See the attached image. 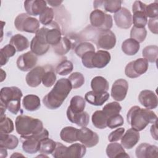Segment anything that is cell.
Masks as SVG:
<instances>
[{"instance_id":"9","label":"cell","mask_w":158,"mask_h":158,"mask_svg":"<svg viewBox=\"0 0 158 158\" xmlns=\"http://www.w3.org/2000/svg\"><path fill=\"white\" fill-rule=\"evenodd\" d=\"M98 49L109 50L112 49L116 44L115 34L109 30H99L94 40Z\"/></svg>"},{"instance_id":"22","label":"cell","mask_w":158,"mask_h":158,"mask_svg":"<svg viewBox=\"0 0 158 158\" xmlns=\"http://www.w3.org/2000/svg\"><path fill=\"white\" fill-rule=\"evenodd\" d=\"M139 131L133 128H130L123 134L121 139V144L123 148L130 149L133 148L139 140Z\"/></svg>"},{"instance_id":"33","label":"cell","mask_w":158,"mask_h":158,"mask_svg":"<svg viewBox=\"0 0 158 158\" xmlns=\"http://www.w3.org/2000/svg\"><path fill=\"white\" fill-rule=\"evenodd\" d=\"M91 87L93 91L102 93L107 91L109 85L105 78L101 76H96L92 79L91 81Z\"/></svg>"},{"instance_id":"12","label":"cell","mask_w":158,"mask_h":158,"mask_svg":"<svg viewBox=\"0 0 158 158\" xmlns=\"http://www.w3.org/2000/svg\"><path fill=\"white\" fill-rule=\"evenodd\" d=\"M77 139L86 147L92 148L98 143L99 136L96 132L83 127L78 131Z\"/></svg>"},{"instance_id":"23","label":"cell","mask_w":158,"mask_h":158,"mask_svg":"<svg viewBox=\"0 0 158 158\" xmlns=\"http://www.w3.org/2000/svg\"><path fill=\"white\" fill-rule=\"evenodd\" d=\"M67 117L69 121L72 123H75L79 127H86L89 121V115L85 112H74L72 111L69 107L67 109Z\"/></svg>"},{"instance_id":"20","label":"cell","mask_w":158,"mask_h":158,"mask_svg":"<svg viewBox=\"0 0 158 158\" xmlns=\"http://www.w3.org/2000/svg\"><path fill=\"white\" fill-rule=\"evenodd\" d=\"M135 154L138 158H157L158 157V148L155 145L144 143L137 146Z\"/></svg>"},{"instance_id":"2","label":"cell","mask_w":158,"mask_h":158,"mask_svg":"<svg viewBox=\"0 0 158 158\" xmlns=\"http://www.w3.org/2000/svg\"><path fill=\"white\" fill-rule=\"evenodd\" d=\"M157 120L156 114L151 109H141L138 106L131 107L127 115L128 123L138 131H142L149 123H153Z\"/></svg>"},{"instance_id":"45","label":"cell","mask_w":158,"mask_h":158,"mask_svg":"<svg viewBox=\"0 0 158 158\" xmlns=\"http://www.w3.org/2000/svg\"><path fill=\"white\" fill-rule=\"evenodd\" d=\"M54 15V14L53 9L51 7H47L39 16L40 22L44 26L48 25L52 22Z\"/></svg>"},{"instance_id":"52","label":"cell","mask_w":158,"mask_h":158,"mask_svg":"<svg viewBox=\"0 0 158 158\" xmlns=\"http://www.w3.org/2000/svg\"><path fill=\"white\" fill-rule=\"evenodd\" d=\"M158 17L157 18H152V19H149L148 20V28L149 30L154 33V34H157L158 33Z\"/></svg>"},{"instance_id":"40","label":"cell","mask_w":158,"mask_h":158,"mask_svg":"<svg viewBox=\"0 0 158 158\" xmlns=\"http://www.w3.org/2000/svg\"><path fill=\"white\" fill-rule=\"evenodd\" d=\"M45 67L46 71L42 78V83L46 87H51L56 81V75L54 70L49 66V68Z\"/></svg>"},{"instance_id":"30","label":"cell","mask_w":158,"mask_h":158,"mask_svg":"<svg viewBox=\"0 0 158 158\" xmlns=\"http://www.w3.org/2000/svg\"><path fill=\"white\" fill-rule=\"evenodd\" d=\"M9 44L13 46L18 52L27 49L30 44L28 40L20 34H16L12 36L9 41Z\"/></svg>"},{"instance_id":"54","label":"cell","mask_w":158,"mask_h":158,"mask_svg":"<svg viewBox=\"0 0 158 158\" xmlns=\"http://www.w3.org/2000/svg\"><path fill=\"white\" fill-rule=\"evenodd\" d=\"M46 2L52 7H57L62 4V1H48Z\"/></svg>"},{"instance_id":"13","label":"cell","mask_w":158,"mask_h":158,"mask_svg":"<svg viewBox=\"0 0 158 158\" xmlns=\"http://www.w3.org/2000/svg\"><path fill=\"white\" fill-rule=\"evenodd\" d=\"M38 61L36 55L31 51L27 52L20 55L16 62L18 69L23 72L30 71L36 65Z\"/></svg>"},{"instance_id":"39","label":"cell","mask_w":158,"mask_h":158,"mask_svg":"<svg viewBox=\"0 0 158 158\" xmlns=\"http://www.w3.org/2000/svg\"><path fill=\"white\" fill-rule=\"evenodd\" d=\"M15 48L9 44L1 49V65H6L9 60V57H12L16 52Z\"/></svg>"},{"instance_id":"25","label":"cell","mask_w":158,"mask_h":158,"mask_svg":"<svg viewBox=\"0 0 158 158\" xmlns=\"http://www.w3.org/2000/svg\"><path fill=\"white\" fill-rule=\"evenodd\" d=\"M106 154L109 158H118V157H129V155L125 151L122 144L111 142L106 148Z\"/></svg>"},{"instance_id":"34","label":"cell","mask_w":158,"mask_h":158,"mask_svg":"<svg viewBox=\"0 0 158 158\" xmlns=\"http://www.w3.org/2000/svg\"><path fill=\"white\" fill-rule=\"evenodd\" d=\"M107 117L102 110L95 111L91 117L93 125L97 128L104 129L107 126Z\"/></svg>"},{"instance_id":"55","label":"cell","mask_w":158,"mask_h":158,"mask_svg":"<svg viewBox=\"0 0 158 158\" xmlns=\"http://www.w3.org/2000/svg\"><path fill=\"white\" fill-rule=\"evenodd\" d=\"M7 149L4 148H1L0 147V157L1 158H5L7 156Z\"/></svg>"},{"instance_id":"15","label":"cell","mask_w":158,"mask_h":158,"mask_svg":"<svg viewBox=\"0 0 158 158\" xmlns=\"http://www.w3.org/2000/svg\"><path fill=\"white\" fill-rule=\"evenodd\" d=\"M128 83L127 81L120 78L115 80L111 88V96L117 101H123L127 94Z\"/></svg>"},{"instance_id":"26","label":"cell","mask_w":158,"mask_h":158,"mask_svg":"<svg viewBox=\"0 0 158 158\" xmlns=\"http://www.w3.org/2000/svg\"><path fill=\"white\" fill-rule=\"evenodd\" d=\"M86 152V149L85 145L80 143H74L67 147L64 158H81L85 155Z\"/></svg>"},{"instance_id":"24","label":"cell","mask_w":158,"mask_h":158,"mask_svg":"<svg viewBox=\"0 0 158 158\" xmlns=\"http://www.w3.org/2000/svg\"><path fill=\"white\" fill-rule=\"evenodd\" d=\"M109 98V94L106 92H94L90 91L87 92L85 95V99L90 104L100 106L106 102Z\"/></svg>"},{"instance_id":"50","label":"cell","mask_w":158,"mask_h":158,"mask_svg":"<svg viewBox=\"0 0 158 158\" xmlns=\"http://www.w3.org/2000/svg\"><path fill=\"white\" fill-rule=\"evenodd\" d=\"M125 133V128H118L116 130L112 131L108 136V140L110 142H116L119 141L123 133Z\"/></svg>"},{"instance_id":"1","label":"cell","mask_w":158,"mask_h":158,"mask_svg":"<svg viewBox=\"0 0 158 158\" xmlns=\"http://www.w3.org/2000/svg\"><path fill=\"white\" fill-rule=\"evenodd\" d=\"M72 89L68 78H62L57 81L53 88L43 99V103L49 109L59 108Z\"/></svg>"},{"instance_id":"38","label":"cell","mask_w":158,"mask_h":158,"mask_svg":"<svg viewBox=\"0 0 158 158\" xmlns=\"http://www.w3.org/2000/svg\"><path fill=\"white\" fill-rule=\"evenodd\" d=\"M56 146V142L48 137L40 141L39 152L41 154H51L53 152Z\"/></svg>"},{"instance_id":"7","label":"cell","mask_w":158,"mask_h":158,"mask_svg":"<svg viewBox=\"0 0 158 158\" xmlns=\"http://www.w3.org/2000/svg\"><path fill=\"white\" fill-rule=\"evenodd\" d=\"M49 136V131L44 128L43 131L39 135L28 136V137H20L22 142V149L28 154H35L40 150V141L44 138Z\"/></svg>"},{"instance_id":"35","label":"cell","mask_w":158,"mask_h":158,"mask_svg":"<svg viewBox=\"0 0 158 158\" xmlns=\"http://www.w3.org/2000/svg\"><path fill=\"white\" fill-rule=\"evenodd\" d=\"M30 46L31 51L36 56L44 55L48 51L50 47L48 44L40 43L35 36L32 38Z\"/></svg>"},{"instance_id":"48","label":"cell","mask_w":158,"mask_h":158,"mask_svg":"<svg viewBox=\"0 0 158 158\" xmlns=\"http://www.w3.org/2000/svg\"><path fill=\"white\" fill-rule=\"evenodd\" d=\"M123 122L124 120L122 116L118 114L107 118V126L111 129H114L122 126L123 124Z\"/></svg>"},{"instance_id":"5","label":"cell","mask_w":158,"mask_h":158,"mask_svg":"<svg viewBox=\"0 0 158 158\" xmlns=\"http://www.w3.org/2000/svg\"><path fill=\"white\" fill-rule=\"evenodd\" d=\"M14 25L18 31L36 33L39 30L40 21L27 14L22 13L15 17Z\"/></svg>"},{"instance_id":"21","label":"cell","mask_w":158,"mask_h":158,"mask_svg":"<svg viewBox=\"0 0 158 158\" xmlns=\"http://www.w3.org/2000/svg\"><path fill=\"white\" fill-rule=\"evenodd\" d=\"M122 1L119 0L114 1H94L93 7L95 9H100L104 12L115 13L121 9Z\"/></svg>"},{"instance_id":"32","label":"cell","mask_w":158,"mask_h":158,"mask_svg":"<svg viewBox=\"0 0 158 158\" xmlns=\"http://www.w3.org/2000/svg\"><path fill=\"white\" fill-rule=\"evenodd\" d=\"M139 43L132 38L125 40L122 44V51L128 56L135 55L139 49Z\"/></svg>"},{"instance_id":"43","label":"cell","mask_w":158,"mask_h":158,"mask_svg":"<svg viewBox=\"0 0 158 158\" xmlns=\"http://www.w3.org/2000/svg\"><path fill=\"white\" fill-rule=\"evenodd\" d=\"M0 118V133H10L12 132L14 129L12 120L7 117L6 115H1Z\"/></svg>"},{"instance_id":"6","label":"cell","mask_w":158,"mask_h":158,"mask_svg":"<svg viewBox=\"0 0 158 158\" xmlns=\"http://www.w3.org/2000/svg\"><path fill=\"white\" fill-rule=\"evenodd\" d=\"M89 20L91 26L99 30H109L112 27V16L100 9L92 11L89 15Z\"/></svg>"},{"instance_id":"41","label":"cell","mask_w":158,"mask_h":158,"mask_svg":"<svg viewBox=\"0 0 158 158\" xmlns=\"http://www.w3.org/2000/svg\"><path fill=\"white\" fill-rule=\"evenodd\" d=\"M73 69V65L71 61L68 60H62L56 67V72L60 75H67L70 73Z\"/></svg>"},{"instance_id":"47","label":"cell","mask_w":158,"mask_h":158,"mask_svg":"<svg viewBox=\"0 0 158 158\" xmlns=\"http://www.w3.org/2000/svg\"><path fill=\"white\" fill-rule=\"evenodd\" d=\"M95 51L93 44L89 42H82L77 45L75 48V52L77 56L81 58L83 55L88 51Z\"/></svg>"},{"instance_id":"42","label":"cell","mask_w":158,"mask_h":158,"mask_svg":"<svg viewBox=\"0 0 158 158\" xmlns=\"http://www.w3.org/2000/svg\"><path fill=\"white\" fill-rule=\"evenodd\" d=\"M122 109V107L117 102H111L104 106L102 111L106 115L107 118L113 115L118 114Z\"/></svg>"},{"instance_id":"36","label":"cell","mask_w":158,"mask_h":158,"mask_svg":"<svg viewBox=\"0 0 158 158\" xmlns=\"http://www.w3.org/2000/svg\"><path fill=\"white\" fill-rule=\"evenodd\" d=\"M142 55L148 61L151 63L156 62L158 56V47L156 45L147 46L143 49Z\"/></svg>"},{"instance_id":"31","label":"cell","mask_w":158,"mask_h":158,"mask_svg":"<svg viewBox=\"0 0 158 158\" xmlns=\"http://www.w3.org/2000/svg\"><path fill=\"white\" fill-rule=\"evenodd\" d=\"M78 129L73 127H66L62 129L60 137L62 141L68 143H73L78 141L77 133Z\"/></svg>"},{"instance_id":"28","label":"cell","mask_w":158,"mask_h":158,"mask_svg":"<svg viewBox=\"0 0 158 158\" xmlns=\"http://www.w3.org/2000/svg\"><path fill=\"white\" fill-rule=\"evenodd\" d=\"M23 108L28 111H35L41 106V102L39 97L35 94H28L22 100Z\"/></svg>"},{"instance_id":"8","label":"cell","mask_w":158,"mask_h":158,"mask_svg":"<svg viewBox=\"0 0 158 158\" xmlns=\"http://www.w3.org/2000/svg\"><path fill=\"white\" fill-rule=\"evenodd\" d=\"M148 61L144 58H139L129 62L125 67V73L130 78L139 77L148 69Z\"/></svg>"},{"instance_id":"56","label":"cell","mask_w":158,"mask_h":158,"mask_svg":"<svg viewBox=\"0 0 158 158\" xmlns=\"http://www.w3.org/2000/svg\"><path fill=\"white\" fill-rule=\"evenodd\" d=\"M20 156H22V157H24L22 154H19V152H14V154L10 156L11 157H20Z\"/></svg>"},{"instance_id":"11","label":"cell","mask_w":158,"mask_h":158,"mask_svg":"<svg viewBox=\"0 0 158 158\" xmlns=\"http://www.w3.org/2000/svg\"><path fill=\"white\" fill-rule=\"evenodd\" d=\"M47 43L52 46L57 45L62 38V33L59 25L52 21L49 25L42 27Z\"/></svg>"},{"instance_id":"37","label":"cell","mask_w":158,"mask_h":158,"mask_svg":"<svg viewBox=\"0 0 158 158\" xmlns=\"http://www.w3.org/2000/svg\"><path fill=\"white\" fill-rule=\"evenodd\" d=\"M85 106V99L80 96H75L72 98L68 107L74 112H80L84 111Z\"/></svg>"},{"instance_id":"14","label":"cell","mask_w":158,"mask_h":158,"mask_svg":"<svg viewBox=\"0 0 158 158\" xmlns=\"http://www.w3.org/2000/svg\"><path fill=\"white\" fill-rule=\"evenodd\" d=\"M115 23L120 28L128 29L132 24V15L130 11L125 8L121 9L115 13L114 15Z\"/></svg>"},{"instance_id":"51","label":"cell","mask_w":158,"mask_h":158,"mask_svg":"<svg viewBox=\"0 0 158 158\" xmlns=\"http://www.w3.org/2000/svg\"><path fill=\"white\" fill-rule=\"evenodd\" d=\"M66 148H67V146H64L60 143L56 142V146L55 149L52 153V156L56 158H64Z\"/></svg>"},{"instance_id":"16","label":"cell","mask_w":158,"mask_h":158,"mask_svg":"<svg viewBox=\"0 0 158 158\" xmlns=\"http://www.w3.org/2000/svg\"><path fill=\"white\" fill-rule=\"evenodd\" d=\"M138 101L142 106L148 109H154L157 107V96L151 90L144 89L141 91L138 96Z\"/></svg>"},{"instance_id":"4","label":"cell","mask_w":158,"mask_h":158,"mask_svg":"<svg viewBox=\"0 0 158 158\" xmlns=\"http://www.w3.org/2000/svg\"><path fill=\"white\" fill-rule=\"evenodd\" d=\"M22 95V91L18 87H3L0 91L1 104H4L10 112L15 115L20 109Z\"/></svg>"},{"instance_id":"17","label":"cell","mask_w":158,"mask_h":158,"mask_svg":"<svg viewBox=\"0 0 158 158\" xmlns=\"http://www.w3.org/2000/svg\"><path fill=\"white\" fill-rule=\"evenodd\" d=\"M45 67L36 66L31 69L26 75L27 84L32 88L38 86L42 81V78L45 73Z\"/></svg>"},{"instance_id":"53","label":"cell","mask_w":158,"mask_h":158,"mask_svg":"<svg viewBox=\"0 0 158 158\" xmlns=\"http://www.w3.org/2000/svg\"><path fill=\"white\" fill-rule=\"evenodd\" d=\"M157 122L156 121L154 123H153V124L151 125V129H150V132L151 134L152 137L155 139V140H157Z\"/></svg>"},{"instance_id":"3","label":"cell","mask_w":158,"mask_h":158,"mask_svg":"<svg viewBox=\"0 0 158 158\" xmlns=\"http://www.w3.org/2000/svg\"><path fill=\"white\" fill-rule=\"evenodd\" d=\"M15 130L20 137H28L40 134L44 130L43 122L31 117L20 115L15 122Z\"/></svg>"},{"instance_id":"44","label":"cell","mask_w":158,"mask_h":158,"mask_svg":"<svg viewBox=\"0 0 158 158\" xmlns=\"http://www.w3.org/2000/svg\"><path fill=\"white\" fill-rule=\"evenodd\" d=\"M147 31L144 28H138L133 26L130 31V38L134 39L138 43H142L146 39Z\"/></svg>"},{"instance_id":"29","label":"cell","mask_w":158,"mask_h":158,"mask_svg":"<svg viewBox=\"0 0 158 158\" xmlns=\"http://www.w3.org/2000/svg\"><path fill=\"white\" fill-rule=\"evenodd\" d=\"M19 139L17 136L9 133H0V147L7 149H14L17 148Z\"/></svg>"},{"instance_id":"19","label":"cell","mask_w":158,"mask_h":158,"mask_svg":"<svg viewBox=\"0 0 158 158\" xmlns=\"http://www.w3.org/2000/svg\"><path fill=\"white\" fill-rule=\"evenodd\" d=\"M111 56L109 52L104 50H98L94 52L91 60V69H102L110 61Z\"/></svg>"},{"instance_id":"27","label":"cell","mask_w":158,"mask_h":158,"mask_svg":"<svg viewBox=\"0 0 158 158\" xmlns=\"http://www.w3.org/2000/svg\"><path fill=\"white\" fill-rule=\"evenodd\" d=\"M73 48V43L67 36L62 37L60 42L57 45L52 46L54 52L59 56H64L66 54Z\"/></svg>"},{"instance_id":"49","label":"cell","mask_w":158,"mask_h":158,"mask_svg":"<svg viewBox=\"0 0 158 158\" xmlns=\"http://www.w3.org/2000/svg\"><path fill=\"white\" fill-rule=\"evenodd\" d=\"M145 13L147 17L150 19L157 18L158 17V4L157 2L155 1L154 2L151 3L148 5H146Z\"/></svg>"},{"instance_id":"10","label":"cell","mask_w":158,"mask_h":158,"mask_svg":"<svg viewBox=\"0 0 158 158\" xmlns=\"http://www.w3.org/2000/svg\"><path fill=\"white\" fill-rule=\"evenodd\" d=\"M146 4L140 1H135L132 6V23L138 28H144L148 23V17L145 13Z\"/></svg>"},{"instance_id":"46","label":"cell","mask_w":158,"mask_h":158,"mask_svg":"<svg viewBox=\"0 0 158 158\" xmlns=\"http://www.w3.org/2000/svg\"><path fill=\"white\" fill-rule=\"evenodd\" d=\"M70 81L72 88L77 89L80 88L85 83V77L82 73L80 72H73L68 78Z\"/></svg>"},{"instance_id":"18","label":"cell","mask_w":158,"mask_h":158,"mask_svg":"<svg viewBox=\"0 0 158 158\" xmlns=\"http://www.w3.org/2000/svg\"><path fill=\"white\" fill-rule=\"evenodd\" d=\"M47 7V2L43 0H28L24 2V8L29 15H40Z\"/></svg>"}]
</instances>
